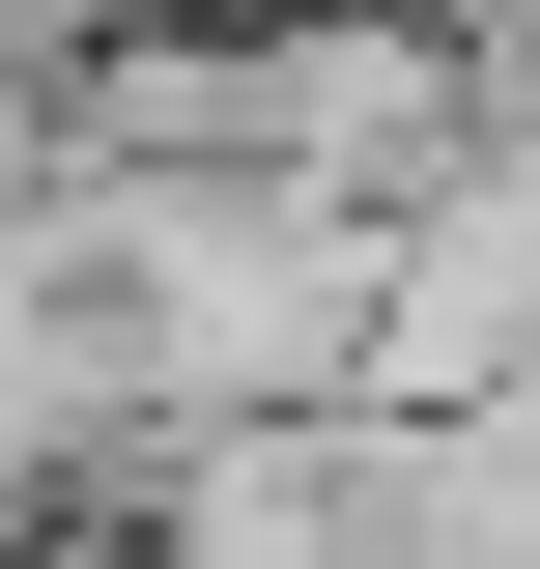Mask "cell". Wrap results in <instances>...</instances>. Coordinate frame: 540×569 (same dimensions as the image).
<instances>
[{"mask_svg":"<svg viewBox=\"0 0 540 569\" xmlns=\"http://www.w3.org/2000/svg\"><path fill=\"white\" fill-rule=\"evenodd\" d=\"M86 342H114V427H313L370 399V200L313 171H58Z\"/></svg>","mask_w":540,"mask_h":569,"instance_id":"1","label":"cell"}]
</instances>
